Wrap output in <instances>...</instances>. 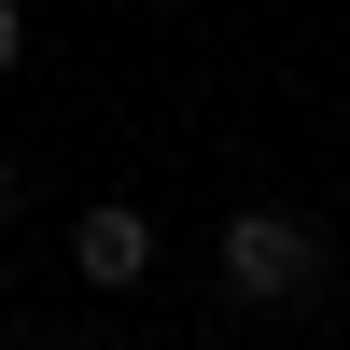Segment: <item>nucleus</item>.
I'll return each mask as SVG.
<instances>
[{
	"mask_svg": "<svg viewBox=\"0 0 350 350\" xmlns=\"http://www.w3.org/2000/svg\"><path fill=\"white\" fill-rule=\"evenodd\" d=\"M308 280H323V239H308L295 211H239V224H224V295H252V308H295Z\"/></svg>",
	"mask_w": 350,
	"mask_h": 350,
	"instance_id": "obj_1",
	"label": "nucleus"
},
{
	"mask_svg": "<svg viewBox=\"0 0 350 350\" xmlns=\"http://www.w3.org/2000/svg\"><path fill=\"white\" fill-rule=\"evenodd\" d=\"M70 267L98 280V295H126V280L154 267V224H140V211H84V224H70Z\"/></svg>",
	"mask_w": 350,
	"mask_h": 350,
	"instance_id": "obj_2",
	"label": "nucleus"
},
{
	"mask_svg": "<svg viewBox=\"0 0 350 350\" xmlns=\"http://www.w3.org/2000/svg\"><path fill=\"white\" fill-rule=\"evenodd\" d=\"M14 56H28V28H14V0H0V70H14Z\"/></svg>",
	"mask_w": 350,
	"mask_h": 350,
	"instance_id": "obj_3",
	"label": "nucleus"
},
{
	"mask_svg": "<svg viewBox=\"0 0 350 350\" xmlns=\"http://www.w3.org/2000/svg\"><path fill=\"white\" fill-rule=\"evenodd\" d=\"M0 211H14V168H0Z\"/></svg>",
	"mask_w": 350,
	"mask_h": 350,
	"instance_id": "obj_4",
	"label": "nucleus"
}]
</instances>
